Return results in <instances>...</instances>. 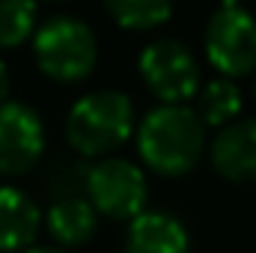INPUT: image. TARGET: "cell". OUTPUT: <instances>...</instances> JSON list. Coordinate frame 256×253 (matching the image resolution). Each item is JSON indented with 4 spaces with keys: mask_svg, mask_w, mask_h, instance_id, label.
<instances>
[{
    "mask_svg": "<svg viewBox=\"0 0 256 253\" xmlns=\"http://www.w3.org/2000/svg\"><path fill=\"white\" fill-rule=\"evenodd\" d=\"M188 226L170 212H140L126 226V253H188Z\"/></svg>",
    "mask_w": 256,
    "mask_h": 253,
    "instance_id": "30bf717a",
    "label": "cell"
},
{
    "mask_svg": "<svg viewBox=\"0 0 256 253\" xmlns=\"http://www.w3.org/2000/svg\"><path fill=\"white\" fill-rule=\"evenodd\" d=\"M42 226L48 230V236L54 238L57 248L74 250V248H84L86 242H92V236L98 232V212L92 208V202L86 196L57 200L48 206Z\"/></svg>",
    "mask_w": 256,
    "mask_h": 253,
    "instance_id": "8fae6325",
    "label": "cell"
},
{
    "mask_svg": "<svg viewBox=\"0 0 256 253\" xmlns=\"http://www.w3.org/2000/svg\"><path fill=\"white\" fill-rule=\"evenodd\" d=\"M140 164L164 179H182L208 152V128L191 104H155L134 128Z\"/></svg>",
    "mask_w": 256,
    "mask_h": 253,
    "instance_id": "6da1fadb",
    "label": "cell"
},
{
    "mask_svg": "<svg viewBox=\"0 0 256 253\" xmlns=\"http://www.w3.org/2000/svg\"><path fill=\"white\" fill-rule=\"evenodd\" d=\"M48 3H60V0H48Z\"/></svg>",
    "mask_w": 256,
    "mask_h": 253,
    "instance_id": "d6986e66",
    "label": "cell"
},
{
    "mask_svg": "<svg viewBox=\"0 0 256 253\" xmlns=\"http://www.w3.org/2000/svg\"><path fill=\"white\" fill-rule=\"evenodd\" d=\"M33 60L54 84H80L98 63V39L92 27L74 15H54L33 33Z\"/></svg>",
    "mask_w": 256,
    "mask_h": 253,
    "instance_id": "3957f363",
    "label": "cell"
},
{
    "mask_svg": "<svg viewBox=\"0 0 256 253\" xmlns=\"http://www.w3.org/2000/svg\"><path fill=\"white\" fill-rule=\"evenodd\" d=\"M9 92H12V74H9V66L0 60V104L9 102Z\"/></svg>",
    "mask_w": 256,
    "mask_h": 253,
    "instance_id": "2e32d148",
    "label": "cell"
},
{
    "mask_svg": "<svg viewBox=\"0 0 256 253\" xmlns=\"http://www.w3.org/2000/svg\"><path fill=\"white\" fill-rule=\"evenodd\" d=\"M24 253H72V250H63L57 244H33V248H27Z\"/></svg>",
    "mask_w": 256,
    "mask_h": 253,
    "instance_id": "e0dca14e",
    "label": "cell"
},
{
    "mask_svg": "<svg viewBox=\"0 0 256 253\" xmlns=\"http://www.w3.org/2000/svg\"><path fill=\"white\" fill-rule=\"evenodd\" d=\"M250 96H254V102H256V72H254V84H250Z\"/></svg>",
    "mask_w": 256,
    "mask_h": 253,
    "instance_id": "ac0fdd59",
    "label": "cell"
},
{
    "mask_svg": "<svg viewBox=\"0 0 256 253\" xmlns=\"http://www.w3.org/2000/svg\"><path fill=\"white\" fill-rule=\"evenodd\" d=\"M194 110L200 116V122L206 128H214L220 131L224 126L236 122L244 110V96L238 90L236 80L230 78H208L200 84L196 96H194Z\"/></svg>",
    "mask_w": 256,
    "mask_h": 253,
    "instance_id": "7c38bea8",
    "label": "cell"
},
{
    "mask_svg": "<svg viewBox=\"0 0 256 253\" xmlns=\"http://www.w3.org/2000/svg\"><path fill=\"white\" fill-rule=\"evenodd\" d=\"M36 0H0V51L18 48L36 33Z\"/></svg>",
    "mask_w": 256,
    "mask_h": 253,
    "instance_id": "5bb4252c",
    "label": "cell"
},
{
    "mask_svg": "<svg viewBox=\"0 0 256 253\" xmlns=\"http://www.w3.org/2000/svg\"><path fill=\"white\" fill-rule=\"evenodd\" d=\"M137 128V110L122 90H92L66 114V143L74 155L98 161L126 146Z\"/></svg>",
    "mask_w": 256,
    "mask_h": 253,
    "instance_id": "7a4b0ae2",
    "label": "cell"
},
{
    "mask_svg": "<svg viewBox=\"0 0 256 253\" xmlns=\"http://www.w3.org/2000/svg\"><path fill=\"white\" fill-rule=\"evenodd\" d=\"M86 200L98 212V218L110 220H134L146 212L149 202V179L137 161L120 155H108L90 164L86 173Z\"/></svg>",
    "mask_w": 256,
    "mask_h": 253,
    "instance_id": "5b68a950",
    "label": "cell"
},
{
    "mask_svg": "<svg viewBox=\"0 0 256 253\" xmlns=\"http://www.w3.org/2000/svg\"><path fill=\"white\" fill-rule=\"evenodd\" d=\"M86 173L90 164L80 155H66L51 164L48 170V196L51 202L72 200V196H86Z\"/></svg>",
    "mask_w": 256,
    "mask_h": 253,
    "instance_id": "9a60e30c",
    "label": "cell"
},
{
    "mask_svg": "<svg viewBox=\"0 0 256 253\" xmlns=\"http://www.w3.org/2000/svg\"><path fill=\"white\" fill-rule=\"evenodd\" d=\"M104 12L128 33H152L173 18L176 0H102Z\"/></svg>",
    "mask_w": 256,
    "mask_h": 253,
    "instance_id": "4fadbf2b",
    "label": "cell"
},
{
    "mask_svg": "<svg viewBox=\"0 0 256 253\" xmlns=\"http://www.w3.org/2000/svg\"><path fill=\"white\" fill-rule=\"evenodd\" d=\"M206 155L220 179L256 185V116H238L236 122L214 131Z\"/></svg>",
    "mask_w": 256,
    "mask_h": 253,
    "instance_id": "ba28073f",
    "label": "cell"
},
{
    "mask_svg": "<svg viewBox=\"0 0 256 253\" xmlns=\"http://www.w3.org/2000/svg\"><path fill=\"white\" fill-rule=\"evenodd\" d=\"M208 66L230 80L256 72V18L244 6H220L202 33Z\"/></svg>",
    "mask_w": 256,
    "mask_h": 253,
    "instance_id": "8992f818",
    "label": "cell"
},
{
    "mask_svg": "<svg viewBox=\"0 0 256 253\" xmlns=\"http://www.w3.org/2000/svg\"><path fill=\"white\" fill-rule=\"evenodd\" d=\"M137 72L158 104H188L200 84V63L194 51L179 39H152L137 54Z\"/></svg>",
    "mask_w": 256,
    "mask_h": 253,
    "instance_id": "277c9868",
    "label": "cell"
},
{
    "mask_svg": "<svg viewBox=\"0 0 256 253\" xmlns=\"http://www.w3.org/2000/svg\"><path fill=\"white\" fill-rule=\"evenodd\" d=\"M45 155V122L24 102L0 104V176H27Z\"/></svg>",
    "mask_w": 256,
    "mask_h": 253,
    "instance_id": "52a82bcc",
    "label": "cell"
},
{
    "mask_svg": "<svg viewBox=\"0 0 256 253\" xmlns=\"http://www.w3.org/2000/svg\"><path fill=\"white\" fill-rule=\"evenodd\" d=\"M42 224L45 214L27 190L0 185V253H24L33 248Z\"/></svg>",
    "mask_w": 256,
    "mask_h": 253,
    "instance_id": "9c48e42d",
    "label": "cell"
}]
</instances>
